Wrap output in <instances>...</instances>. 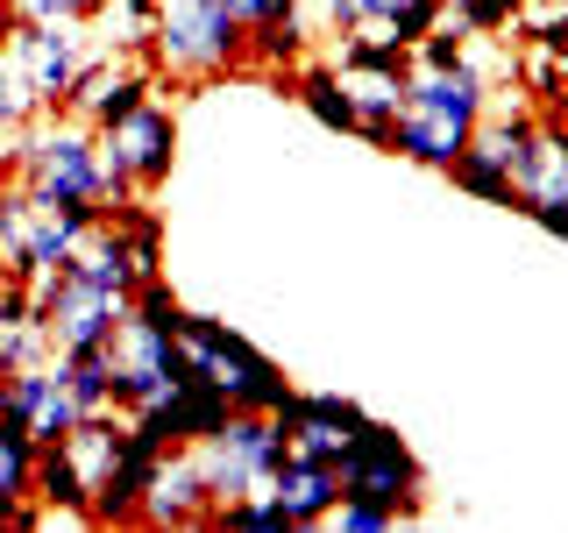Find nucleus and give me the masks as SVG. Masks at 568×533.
I'll use <instances>...</instances> for the list:
<instances>
[{
	"label": "nucleus",
	"mask_w": 568,
	"mask_h": 533,
	"mask_svg": "<svg viewBox=\"0 0 568 533\" xmlns=\"http://www.w3.org/2000/svg\"><path fill=\"white\" fill-rule=\"evenodd\" d=\"M469 36H462L455 22H434V29H426L419 36V43H413V64H426V71H440V64H462V58H469Z\"/></svg>",
	"instance_id": "obj_29"
},
{
	"label": "nucleus",
	"mask_w": 568,
	"mask_h": 533,
	"mask_svg": "<svg viewBox=\"0 0 568 533\" xmlns=\"http://www.w3.org/2000/svg\"><path fill=\"white\" fill-rule=\"evenodd\" d=\"M271 505L284 512V526H327V512L342 505V470H334V462H313V455H292L284 449V462L271 470Z\"/></svg>",
	"instance_id": "obj_17"
},
{
	"label": "nucleus",
	"mask_w": 568,
	"mask_h": 533,
	"mask_svg": "<svg viewBox=\"0 0 568 533\" xmlns=\"http://www.w3.org/2000/svg\"><path fill=\"white\" fill-rule=\"evenodd\" d=\"M106 0H0V29L14 22H93Z\"/></svg>",
	"instance_id": "obj_27"
},
{
	"label": "nucleus",
	"mask_w": 568,
	"mask_h": 533,
	"mask_svg": "<svg viewBox=\"0 0 568 533\" xmlns=\"http://www.w3.org/2000/svg\"><path fill=\"white\" fill-rule=\"evenodd\" d=\"M36 114L29 107V93H22V79H14V58H8V43H0V142H8L22 121Z\"/></svg>",
	"instance_id": "obj_30"
},
{
	"label": "nucleus",
	"mask_w": 568,
	"mask_h": 533,
	"mask_svg": "<svg viewBox=\"0 0 568 533\" xmlns=\"http://www.w3.org/2000/svg\"><path fill=\"white\" fill-rule=\"evenodd\" d=\"M369 413L355 399H342V391H292L284 399V449L292 455H313V462H342V449L355 441V426H363Z\"/></svg>",
	"instance_id": "obj_16"
},
{
	"label": "nucleus",
	"mask_w": 568,
	"mask_h": 533,
	"mask_svg": "<svg viewBox=\"0 0 568 533\" xmlns=\"http://www.w3.org/2000/svg\"><path fill=\"white\" fill-rule=\"evenodd\" d=\"M342 497H363V505H384L390 520H419L426 512V470L413 455V441L384 420H363L355 441L342 449Z\"/></svg>",
	"instance_id": "obj_6"
},
{
	"label": "nucleus",
	"mask_w": 568,
	"mask_h": 533,
	"mask_svg": "<svg viewBox=\"0 0 568 533\" xmlns=\"http://www.w3.org/2000/svg\"><path fill=\"white\" fill-rule=\"evenodd\" d=\"M150 93H164V79L150 71V58H142V50H100V58L79 71V86L64 93V114L85 121V129L100 135V129H114L129 107H142Z\"/></svg>",
	"instance_id": "obj_12"
},
{
	"label": "nucleus",
	"mask_w": 568,
	"mask_h": 533,
	"mask_svg": "<svg viewBox=\"0 0 568 533\" xmlns=\"http://www.w3.org/2000/svg\"><path fill=\"white\" fill-rule=\"evenodd\" d=\"M327 526H342V533H390L398 520H390L384 505H363V497H342V505L327 512Z\"/></svg>",
	"instance_id": "obj_31"
},
{
	"label": "nucleus",
	"mask_w": 568,
	"mask_h": 533,
	"mask_svg": "<svg viewBox=\"0 0 568 533\" xmlns=\"http://www.w3.org/2000/svg\"><path fill=\"white\" fill-rule=\"evenodd\" d=\"M320 36H355V29H384L390 0H306Z\"/></svg>",
	"instance_id": "obj_25"
},
{
	"label": "nucleus",
	"mask_w": 568,
	"mask_h": 533,
	"mask_svg": "<svg viewBox=\"0 0 568 533\" xmlns=\"http://www.w3.org/2000/svg\"><path fill=\"white\" fill-rule=\"evenodd\" d=\"M227 526H242V533H292V526H284V512L271 505V491H248V497L213 505V533H227Z\"/></svg>",
	"instance_id": "obj_26"
},
{
	"label": "nucleus",
	"mask_w": 568,
	"mask_h": 533,
	"mask_svg": "<svg viewBox=\"0 0 568 533\" xmlns=\"http://www.w3.org/2000/svg\"><path fill=\"white\" fill-rule=\"evenodd\" d=\"M0 43H8L14 79H22L36 114H43V107H64V93L79 86V71L106 50L93 36V22H14V29H0Z\"/></svg>",
	"instance_id": "obj_9"
},
{
	"label": "nucleus",
	"mask_w": 568,
	"mask_h": 533,
	"mask_svg": "<svg viewBox=\"0 0 568 533\" xmlns=\"http://www.w3.org/2000/svg\"><path fill=\"white\" fill-rule=\"evenodd\" d=\"M277 462H284V426H277V413H227L221 434L200 441V470H206V484H213V505L263 491Z\"/></svg>",
	"instance_id": "obj_10"
},
{
	"label": "nucleus",
	"mask_w": 568,
	"mask_h": 533,
	"mask_svg": "<svg viewBox=\"0 0 568 533\" xmlns=\"http://www.w3.org/2000/svg\"><path fill=\"white\" fill-rule=\"evenodd\" d=\"M511 213H526L532 228H547L555 242H568V121L540 114L532 150H526L519 178H511Z\"/></svg>",
	"instance_id": "obj_13"
},
{
	"label": "nucleus",
	"mask_w": 568,
	"mask_h": 533,
	"mask_svg": "<svg viewBox=\"0 0 568 533\" xmlns=\"http://www.w3.org/2000/svg\"><path fill=\"white\" fill-rule=\"evenodd\" d=\"M434 22H448V0H390V14H384V29H377V36H390V43L413 50Z\"/></svg>",
	"instance_id": "obj_28"
},
{
	"label": "nucleus",
	"mask_w": 568,
	"mask_h": 533,
	"mask_svg": "<svg viewBox=\"0 0 568 533\" xmlns=\"http://www.w3.org/2000/svg\"><path fill=\"white\" fill-rule=\"evenodd\" d=\"M22 313H29V292H22V278H14V271H0V334H8Z\"/></svg>",
	"instance_id": "obj_32"
},
{
	"label": "nucleus",
	"mask_w": 568,
	"mask_h": 533,
	"mask_svg": "<svg viewBox=\"0 0 568 533\" xmlns=\"http://www.w3.org/2000/svg\"><path fill=\"white\" fill-rule=\"evenodd\" d=\"M93 221H100V213L58 207V200H43V192L8 185V178H0V271H14V278L58 271Z\"/></svg>",
	"instance_id": "obj_7"
},
{
	"label": "nucleus",
	"mask_w": 568,
	"mask_h": 533,
	"mask_svg": "<svg viewBox=\"0 0 568 533\" xmlns=\"http://www.w3.org/2000/svg\"><path fill=\"white\" fill-rule=\"evenodd\" d=\"M36 449H43V441H36L29 426L0 420V526H22V512L36 497Z\"/></svg>",
	"instance_id": "obj_21"
},
{
	"label": "nucleus",
	"mask_w": 568,
	"mask_h": 533,
	"mask_svg": "<svg viewBox=\"0 0 568 533\" xmlns=\"http://www.w3.org/2000/svg\"><path fill=\"white\" fill-rule=\"evenodd\" d=\"M106 221H114L121 249H129L135 278H164V213H156V200H121Z\"/></svg>",
	"instance_id": "obj_22"
},
{
	"label": "nucleus",
	"mask_w": 568,
	"mask_h": 533,
	"mask_svg": "<svg viewBox=\"0 0 568 533\" xmlns=\"http://www.w3.org/2000/svg\"><path fill=\"white\" fill-rule=\"evenodd\" d=\"M178 171V107L164 93H150L142 107L100 129V192H106V213L121 200H156Z\"/></svg>",
	"instance_id": "obj_5"
},
{
	"label": "nucleus",
	"mask_w": 568,
	"mask_h": 533,
	"mask_svg": "<svg viewBox=\"0 0 568 533\" xmlns=\"http://www.w3.org/2000/svg\"><path fill=\"white\" fill-rule=\"evenodd\" d=\"M106 355H114V413H142V405L171 399V391L192 378L185 342L164 334V328H150V320H135V313L114 328Z\"/></svg>",
	"instance_id": "obj_11"
},
{
	"label": "nucleus",
	"mask_w": 568,
	"mask_h": 533,
	"mask_svg": "<svg viewBox=\"0 0 568 533\" xmlns=\"http://www.w3.org/2000/svg\"><path fill=\"white\" fill-rule=\"evenodd\" d=\"M490 93H497V86H490V71L476 64V50L462 64H440V71L413 64L405 100H398V121H390V157L448 178V164L462 157V142H469L476 121H484Z\"/></svg>",
	"instance_id": "obj_1"
},
{
	"label": "nucleus",
	"mask_w": 568,
	"mask_h": 533,
	"mask_svg": "<svg viewBox=\"0 0 568 533\" xmlns=\"http://www.w3.org/2000/svg\"><path fill=\"white\" fill-rule=\"evenodd\" d=\"M0 178L8 185H29L58 207H85V213H106V192H100V135L85 121H71L64 107H43L29 114L22 129L0 142Z\"/></svg>",
	"instance_id": "obj_3"
},
{
	"label": "nucleus",
	"mask_w": 568,
	"mask_h": 533,
	"mask_svg": "<svg viewBox=\"0 0 568 533\" xmlns=\"http://www.w3.org/2000/svg\"><path fill=\"white\" fill-rule=\"evenodd\" d=\"M284 93H292L298 107H306V114H313L327 135H355V100H348L342 71H334L327 58H320V50H313V58L292 71V79H284Z\"/></svg>",
	"instance_id": "obj_19"
},
{
	"label": "nucleus",
	"mask_w": 568,
	"mask_h": 533,
	"mask_svg": "<svg viewBox=\"0 0 568 533\" xmlns=\"http://www.w3.org/2000/svg\"><path fill=\"white\" fill-rule=\"evenodd\" d=\"M22 292H29V313L43 320V334H50V355L106 349L114 328L129 320V299L93 284V278H79L71 263H58V271H43V278H22Z\"/></svg>",
	"instance_id": "obj_8"
},
{
	"label": "nucleus",
	"mask_w": 568,
	"mask_h": 533,
	"mask_svg": "<svg viewBox=\"0 0 568 533\" xmlns=\"http://www.w3.org/2000/svg\"><path fill=\"white\" fill-rule=\"evenodd\" d=\"M0 420L29 426L36 441H64L71 426L85 420V405L71 399V384H64V363H58V355H43V363L0 370Z\"/></svg>",
	"instance_id": "obj_14"
},
{
	"label": "nucleus",
	"mask_w": 568,
	"mask_h": 533,
	"mask_svg": "<svg viewBox=\"0 0 568 533\" xmlns=\"http://www.w3.org/2000/svg\"><path fill=\"white\" fill-rule=\"evenodd\" d=\"M36 505H43L58 526H93V520H85L93 491H85L79 462L64 455V441H43V449H36Z\"/></svg>",
	"instance_id": "obj_20"
},
{
	"label": "nucleus",
	"mask_w": 568,
	"mask_h": 533,
	"mask_svg": "<svg viewBox=\"0 0 568 533\" xmlns=\"http://www.w3.org/2000/svg\"><path fill=\"white\" fill-rule=\"evenodd\" d=\"M292 8H306V0H235V14H242L248 29H256V22H277V14H292Z\"/></svg>",
	"instance_id": "obj_33"
},
{
	"label": "nucleus",
	"mask_w": 568,
	"mask_h": 533,
	"mask_svg": "<svg viewBox=\"0 0 568 533\" xmlns=\"http://www.w3.org/2000/svg\"><path fill=\"white\" fill-rule=\"evenodd\" d=\"M526 0H448V22L469 36V43H511L519 36Z\"/></svg>",
	"instance_id": "obj_23"
},
{
	"label": "nucleus",
	"mask_w": 568,
	"mask_h": 533,
	"mask_svg": "<svg viewBox=\"0 0 568 533\" xmlns=\"http://www.w3.org/2000/svg\"><path fill=\"white\" fill-rule=\"evenodd\" d=\"M135 526H213V484L200 470V449H171L150 462Z\"/></svg>",
	"instance_id": "obj_15"
},
{
	"label": "nucleus",
	"mask_w": 568,
	"mask_h": 533,
	"mask_svg": "<svg viewBox=\"0 0 568 533\" xmlns=\"http://www.w3.org/2000/svg\"><path fill=\"white\" fill-rule=\"evenodd\" d=\"M178 342H185L192 378H206L227 405H235V413H284V399L298 391L292 378H284L277 355H263L242 328H227V320H213V313H192L185 306Z\"/></svg>",
	"instance_id": "obj_4"
},
{
	"label": "nucleus",
	"mask_w": 568,
	"mask_h": 533,
	"mask_svg": "<svg viewBox=\"0 0 568 533\" xmlns=\"http://www.w3.org/2000/svg\"><path fill=\"white\" fill-rule=\"evenodd\" d=\"M142 58L164 86H221L248 71V22L235 0H156Z\"/></svg>",
	"instance_id": "obj_2"
},
{
	"label": "nucleus",
	"mask_w": 568,
	"mask_h": 533,
	"mask_svg": "<svg viewBox=\"0 0 568 533\" xmlns=\"http://www.w3.org/2000/svg\"><path fill=\"white\" fill-rule=\"evenodd\" d=\"M313 50H320V29H313L306 8H292V14H277V22L248 29V71H263V79H277V86L292 79Z\"/></svg>",
	"instance_id": "obj_18"
},
{
	"label": "nucleus",
	"mask_w": 568,
	"mask_h": 533,
	"mask_svg": "<svg viewBox=\"0 0 568 533\" xmlns=\"http://www.w3.org/2000/svg\"><path fill=\"white\" fill-rule=\"evenodd\" d=\"M58 363H64V384H71V399H79L85 413H106V405H114V355L106 349H71Z\"/></svg>",
	"instance_id": "obj_24"
}]
</instances>
